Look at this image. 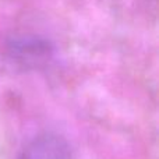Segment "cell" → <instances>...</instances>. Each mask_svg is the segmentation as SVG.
<instances>
[{"label":"cell","instance_id":"2","mask_svg":"<svg viewBox=\"0 0 159 159\" xmlns=\"http://www.w3.org/2000/svg\"><path fill=\"white\" fill-rule=\"evenodd\" d=\"M20 159H73V152L61 135L43 133L25 145Z\"/></svg>","mask_w":159,"mask_h":159},{"label":"cell","instance_id":"1","mask_svg":"<svg viewBox=\"0 0 159 159\" xmlns=\"http://www.w3.org/2000/svg\"><path fill=\"white\" fill-rule=\"evenodd\" d=\"M7 56L22 69H38L49 61L52 48L38 38H18L8 43Z\"/></svg>","mask_w":159,"mask_h":159}]
</instances>
